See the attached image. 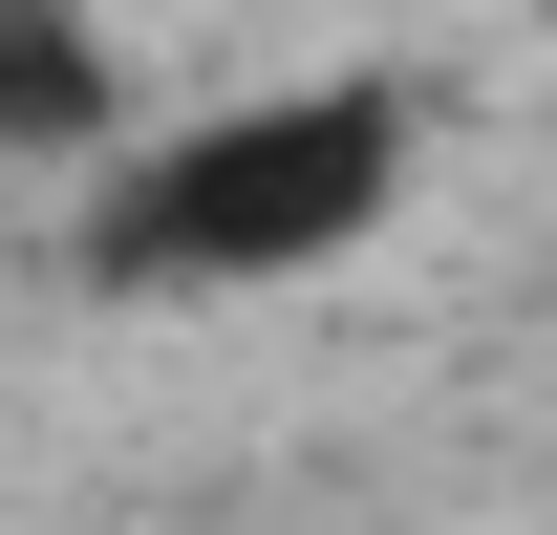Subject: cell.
I'll return each mask as SVG.
<instances>
[{
	"label": "cell",
	"mask_w": 557,
	"mask_h": 535,
	"mask_svg": "<svg viewBox=\"0 0 557 535\" xmlns=\"http://www.w3.org/2000/svg\"><path fill=\"white\" fill-rule=\"evenodd\" d=\"M386 172H408V108L386 86H278V108L172 129L129 194L86 214V258L108 278H300V258H344L386 214Z\"/></svg>",
	"instance_id": "1"
},
{
	"label": "cell",
	"mask_w": 557,
	"mask_h": 535,
	"mask_svg": "<svg viewBox=\"0 0 557 535\" xmlns=\"http://www.w3.org/2000/svg\"><path fill=\"white\" fill-rule=\"evenodd\" d=\"M65 129H108V43L65 0H0V150H65Z\"/></svg>",
	"instance_id": "2"
}]
</instances>
